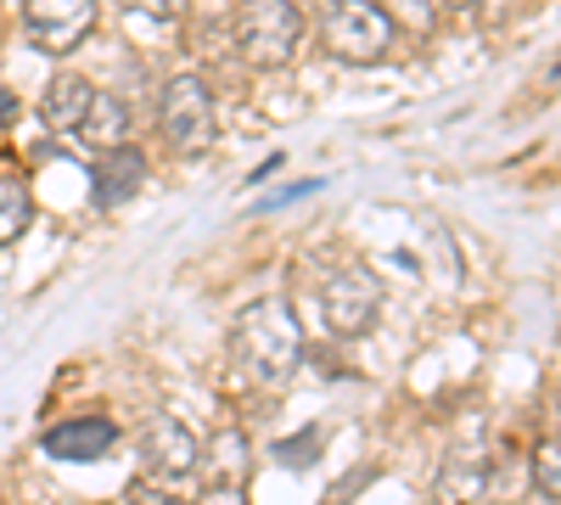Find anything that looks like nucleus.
<instances>
[{"label":"nucleus","mask_w":561,"mask_h":505,"mask_svg":"<svg viewBox=\"0 0 561 505\" xmlns=\"http://www.w3.org/2000/svg\"><path fill=\"white\" fill-rule=\"evenodd\" d=\"M304 365V326L287 298H253L230 320V371L242 388H287Z\"/></svg>","instance_id":"obj_1"},{"label":"nucleus","mask_w":561,"mask_h":505,"mask_svg":"<svg viewBox=\"0 0 561 505\" xmlns=\"http://www.w3.org/2000/svg\"><path fill=\"white\" fill-rule=\"evenodd\" d=\"M230 39L248 68H280L293 62L298 39H304V12L293 0H242L230 18Z\"/></svg>","instance_id":"obj_2"},{"label":"nucleus","mask_w":561,"mask_h":505,"mask_svg":"<svg viewBox=\"0 0 561 505\" xmlns=\"http://www.w3.org/2000/svg\"><path fill=\"white\" fill-rule=\"evenodd\" d=\"M320 45L332 51L337 62H354V68H370L393 51V23L377 0H337L320 23Z\"/></svg>","instance_id":"obj_3"},{"label":"nucleus","mask_w":561,"mask_h":505,"mask_svg":"<svg viewBox=\"0 0 561 505\" xmlns=\"http://www.w3.org/2000/svg\"><path fill=\"white\" fill-rule=\"evenodd\" d=\"M158 129L180 158H197L214 141V90L197 73H174L158 102Z\"/></svg>","instance_id":"obj_4"},{"label":"nucleus","mask_w":561,"mask_h":505,"mask_svg":"<svg viewBox=\"0 0 561 505\" xmlns=\"http://www.w3.org/2000/svg\"><path fill=\"white\" fill-rule=\"evenodd\" d=\"M320 314L337 337H365L382 314V282L365 264H343L332 282L320 287Z\"/></svg>","instance_id":"obj_5"},{"label":"nucleus","mask_w":561,"mask_h":505,"mask_svg":"<svg viewBox=\"0 0 561 505\" xmlns=\"http://www.w3.org/2000/svg\"><path fill=\"white\" fill-rule=\"evenodd\" d=\"M23 23L39 51L68 57L96 28V0H23Z\"/></svg>","instance_id":"obj_6"},{"label":"nucleus","mask_w":561,"mask_h":505,"mask_svg":"<svg viewBox=\"0 0 561 505\" xmlns=\"http://www.w3.org/2000/svg\"><path fill=\"white\" fill-rule=\"evenodd\" d=\"M197 455H203V438L185 427L180 416H152L140 427V461H147L152 483H180L197 472Z\"/></svg>","instance_id":"obj_7"},{"label":"nucleus","mask_w":561,"mask_h":505,"mask_svg":"<svg viewBox=\"0 0 561 505\" xmlns=\"http://www.w3.org/2000/svg\"><path fill=\"white\" fill-rule=\"evenodd\" d=\"M433 494H438V505H483L494 494V461H489L483 433H460L455 438Z\"/></svg>","instance_id":"obj_8"},{"label":"nucleus","mask_w":561,"mask_h":505,"mask_svg":"<svg viewBox=\"0 0 561 505\" xmlns=\"http://www.w3.org/2000/svg\"><path fill=\"white\" fill-rule=\"evenodd\" d=\"M118 422L107 416H73V422H57L51 433H39V449L51 455V461H102V455L118 449Z\"/></svg>","instance_id":"obj_9"},{"label":"nucleus","mask_w":561,"mask_h":505,"mask_svg":"<svg viewBox=\"0 0 561 505\" xmlns=\"http://www.w3.org/2000/svg\"><path fill=\"white\" fill-rule=\"evenodd\" d=\"M140 186H147V158H140V147H107L96 163H90V197H96V208H124Z\"/></svg>","instance_id":"obj_10"},{"label":"nucleus","mask_w":561,"mask_h":505,"mask_svg":"<svg viewBox=\"0 0 561 505\" xmlns=\"http://www.w3.org/2000/svg\"><path fill=\"white\" fill-rule=\"evenodd\" d=\"M90 79H79V73H57L51 79V90H45V107H39V118H45V129L51 135H79V124H84V113H90Z\"/></svg>","instance_id":"obj_11"},{"label":"nucleus","mask_w":561,"mask_h":505,"mask_svg":"<svg viewBox=\"0 0 561 505\" xmlns=\"http://www.w3.org/2000/svg\"><path fill=\"white\" fill-rule=\"evenodd\" d=\"M129 129H135V118H129V102L124 96H107V90H96L90 96V113H84V124H79V135L90 147H124L129 141Z\"/></svg>","instance_id":"obj_12"},{"label":"nucleus","mask_w":561,"mask_h":505,"mask_svg":"<svg viewBox=\"0 0 561 505\" xmlns=\"http://www.w3.org/2000/svg\"><path fill=\"white\" fill-rule=\"evenodd\" d=\"M203 483H248V438L242 433H219L203 455H197Z\"/></svg>","instance_id":"obj_13"},{"label":"nucleus","mask_w":561,"mask_h":505,"mask_svg":"<svg viewBox=\"0 0 561 505\" xmlns=\"http://www.w3.org/2000/svg\"><path fill=\"white\" fill-rule=\"evenodd\" d=\"M34 225V192L18 174H0V248H12Z\"/></svg>","instance_id":"obj_14"},{"label":"nucleus","mask_w":561,"mask_h":505,"mask_svg":"<svg viewBox=\"0 0 561 505\" xmlns=\"http://www.w3.org/2000/svg\"><path fill=\"white\" fill-rule=\"evenodd\" d=\"M320 449H325V433H320V427H304L298 438H287V444H275L270 455H275L280 467H314V461H320Z\"/></svg>","instance_id":"obj_15"},{"label":"nucleus","mask_w":561,"mask_h":505,"mask_svg":"<svg viewBox=\"0 0 561 505\" xmlns=\"http://www.w3.org/2000/svg\"><path fill=\"white\" fill-rule=\"evenodd\" d=\"M377 7L388 12V23H393V28L404 23V28H415V34H421V28H433V23H438V7H433V0H377Z\"/></svg>","instance_id":"obj_16"},{"label":"nucleus","mask_w":561,"mask_h":505,"mask_svg":"<svg viewBox=\"0 0 561 505\" xmlns=\"http://www.w3.org/2000/svg\"><path fill=\"white\" fill-rule=\"evenodd\" d=\"M534 478H539L545 500H556V494H561V449H556V438H545V444H539V461H534Z\"/></svg>","instance_id":"obj_17"},{"label":"nucleus","mask_w":561,"mask_h":505,"mask_svg":"<svg viewBox=\"0 0 561 505\" xmlns=\"http://www.w3.org/2000/svg\"><path fill=\"white\" fill-rule=\"evenodd\" d=\"M192 505H248V483H203Z\"/></svg>","instance_id":"obj_18"},{"label":"nucleus","mask_w":561,"mask_h":505,"mask_svg":"<svg viewBox=\"0 0 561 505\" xmlns=\"http://www.w3.org/2000/svg\"><path fill=\"white\" fill-rule=\"evenodd\" d=\"M129 12H140V18H158V23H174L192 0H124Z\"/></svg>","instance_id":"obj_19"},{"label":"nucleus","mask_w":561,"mask_h":505,"mask_svg":"<svg viewBox=\"0 0 561 505\" xmlns=\"http://www.w3.org/2000/svg\"><path fill=\"white\" fill-rule=\"evenodd\" d=\"M113 505H180V500H169V494H158V489H129V494H118Z\"/></svg>","instance_id":"obj_20"},{"label":"nucleus","mask_w":561,"mask_h":505,"mask_svg":"<svg viewBox=\"0 0 561 505\" xmlns=\"http://www.w3.org/2000/svg\"><path fill=\"white\" fill-rule=\"evenodd\" d=\"M18 124V96L12 90H0V129H12Z\"/></svg>","instance_id":"obj_21"},{"label":"nucleus","mask_w":561,"mask_h":505,"mask_svg":"<svg viewBox=\"0 0 561 505\" xmlns=\"http://www.w3.org/2000/svg\"><path fill=\"white\" fill-rule=\"evenodd\" d=\"M433 7H438V12H472L478 0H433Z\"/></svg>","instance_id":"obj_22"}]
</instances>
